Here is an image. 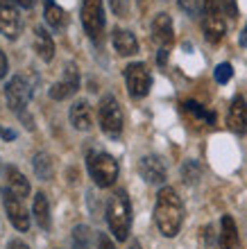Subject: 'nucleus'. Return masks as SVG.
I'll return each instance as SVG.
<instances>
[{
    "label": "nucleus",
    "mask_w": 247,
    "mask_h": 249,
    "mask_svg": "<svg viewBox=\"0 0 247 249\" xmlns=\"http://www.w3.org/2000/svg\"><path fill=\"white\" fill-rule=\"evenodd\" d=\"M184 109H186L189 113H193L195 118L207 120L209 124H215V113L207 111V109H204V107H202L200 102H195V100H186V102H184Z\"/></svg>",
    "instance_id": "nucleus-23"
},
{
    "label": "nucleus",
    "mask_w": 247,
    "mask_h": 249,
    "mask_svg": "<svg viewBox=\"0 0 247 249\" xmlns=\"http://www.w3.org/2000/svg\"><path fill=\"white\" fill-rule=\"evenodd\" d=\"M156 61H159V66H163L166 61H168V53H166V48H161V50H159V57H156Z\"/></svg>",
    "instance_id": "nucleus-32"
},
{
    "label": "nucleus",
    "mask_w": 247,
    "mask_h": 249,
    "mask_svg": "<svg viewBox=\"0 0 247 249\" xmlns=\"http://www.w3.org/2000/svg\"><path fill=\"white\" fill-rule=\"evenodd\" d=\"M241 46L247 48V25H245V30H243V34H241Z\"/></svg>",
    "instance_id": "nucleus-35"
},
{
    "label": "nucleus",
    "mask_w": 247,
    "mask_h": 249,
    "mask_svg": "<svg viewBox=\"0 0 247 249\" xmlns=\"http://www.w3.org/2000/svg\"><path fill=\"white\" fill-rule=\"evenodd\" d=\"M202 7H204V20H202L204 36H207L209 43H218L225 36V30H227L225 18H222L220 0H202Z\"/></svg>",
    "instance_id": "nucleus-5"
},
{
    "label": "nucleus",
    "mask_w": 247,
    "mask_h": 249,
    "mask_svg": "<svg viewBox=\"0 0 247 249\" xmlns=\"http://www.w3.org/2000/svg\"><path fill=\"white\" fill-rule=\"evenodd\" d=\"M98 249H116V245L111 243V238L107 233H100L98 236Z\"/></svg>",
    "instance_id": "nucleus-29"
},
{
    "label": "nucleus",
    "mask_w": 247,
    "mask_h": 249,
    "mask_svg": "<svg viewBox=\"0 0 247 249\" xmlns=\"http://www.w3.org/2000/svg\"><path fill=\"white\" fill-rule=\"evenodd\" d=\"M114 48H116L118 54L123 57H130V54L138 53V41L136 36L127 30H114Z\"/></svg>",
    "instance_id": "nucleus-17"
},
{
    "label": "nucleus",
    "mask_w": 247,
    "mask_h": 249,
    "mask_svg": "<svg viewBox=\"0 0 247 249\" xmlns=\"http://www.w3.org/2000/svg\"><path fill=\"white\" fill-rule=\"evenodd\" d=\"M77 89H79V72H77V68H75L73 64H66L61 79H59L57 84H52L50 98L52 100H66V98H71Z\"/></svg>",
    "instance_id": "nucleus-11"
},
{
    "label": "nucleus",
    "mask_w": 247,
    "mask_h": 249,
    "mask_svg": "<svg viewBox=\"0 0 247 249\" xmlns=\"http://www.w3.org/2000/svg\"><path fill=\"white\" fill-rule=\"evenodd\" d=\"M0 136L5 138V141H14V138H16V131L7 129V127H0Z\"/></svg>",
    "instance_id": "nucleus-30"
},
{
    "label": "nucleus",
    "mask_w": 247,
    "mask_h": 249,
    "mask_svg": "<svg viewBox=\"0 0 247 249\" xmlns=\"http://www.w3.org/2000/svg\"><path fill=\"white\" fill-rule=\"evenodd\" d=\"M34 34H37V53H39V57L43 61H52V57H55V41L48 34V30L46 27H37Z\"/></svg>",
    "instance_id": "nucleus-20"
},
{
    "label": "nucleus",
    "mask_w": 247,
    "mask_h": 249,
    "mask_svg": "<svg viewBox=\"0 0 247 249\" xmlns=\"http://www.w3.org/2000/svg\"><path fill=\"white\" fill-rule=\"evenodd\" d=\"M138 172H141V177L152 186H159L166 181V161L161 157H156V154H148L138 161Z\"/></svg>",
    "instance_id": "nucleus-10"
},
{
    "label": "nucleus",
    "mask_w": 247,
    "mask_h": 249,
    "mask_svg": "<svg viewBox=\"0 0 247 249\" xmlns=\"http://www.w3.org/2000/svg\"><path fill=\"white\" fill-rule=\"evenodd\" d=\"M89 175L100 188H109L118 179V161L107 152H93L89 154Z\"/></svg>",
    "instance_id": "nucleus-3"
},
{
    "label": "nucleus",
    "mask_w": 247,
    "mask_h": 249,
    "mask_svg": "<svg viewBox=\"0 0 247 249\" xmlns=\"http://www.w3.org/2000/svg\"><path fill=\"white\" fill-rule=\"evenodd\" d=\"M125 82L132 98H145L152 86V77L145 64H130L125 68Z\"/></svg>",
    "instance_id": "nucleus-8"
},
{
    "label": "nucleus",
    "mask_w": 247,
    "mask_h": 249,
    "mask_svg": "<svg viewBox=\"0 0 247 249\" xmlns=\"http://www.w3.org/2000/svg\"><path fill=\"white\" fill-rule=\"evenodd\" d=\"M43 16H46L48 25L55 27V30H64L66 27V12L52 0H43Z\"/></svg>",
    "instance_id": "nucleus-19"
},
{
    "label": "nucleus",
    "mask_w": 247,
    "mask_h": 249,
    "mask_svg": "<svg viewBox=\"0 0 247 249\" xmlns=\"http://www.w3.org/2000/svg\"><path fill=\"white\" fill-rule=\"evenodd\" d=\"M7 249H30V247H27L25 243H20V240H12V243H9V247H7Z\"/></svg>",
    "instance_id": "nucleus-33"
},
{
    "label": "nucleus",
    "mask_w": 247,
    "mask_h": 249,
    "mask_svg": "<svg viewBox=\"0 0 247 249\" xmlns=\"http://www.w3.org/2000/svg\"><path fill=\"white\" fill-rule=\"evenodd\" d=\"M5 98H7V105L12 107L14 111L23 113L27 109V105H30V98H32V86H30V82L25 77L16 75V77H12L7 82Z\"/></svg>",
    "instance_id": "nucleus-7"
},
{
    "label": "nucleus",
    "mask_w": 247,
    "mask_h": 249,
    "mask_svg": "<svg viewBox=\"0 0 247 249\" xmlns=\"http://www.w3.org/2000/svg\"><path fill=\"white\" fill-rule=\"evenodd\" d=\"M152 39L156 46L168 48L175 41V30H172V18L168 14H156L152 20Z\"/></svg>",
    "instance_id": "nucleus-13"
},
{
    "label": "nucleus",
    "mask_w": 247,
    "mask_h": 249,
    "mask_svg": "<svg viewBox=\"0 0 247 249\" xmlns=\"http://www.w3.org/2000/svg\"><path fill=\"white\" fill-rule=\"evenodd\" d=\"M222 14L229 16V18H238V7H236V0H220Z\"/></svg>",
    "instance_id": "nucleus-28"
},
{
    "label": "nucleus",
    "mask_w": 247,
    "mask_h": 249,
    "mask_svg": "<svg viewBox=\"0 0 247 249\" xmlns=\"http://www.w3.org/2000/svg\"><path fill=\"white\" fill-rule=\"evenodd\" d=\"M2 202H5V211H7V215H9V222L19 231L30 229V215H27L25 206H23V199L16 197L12 190L7 188L5 193H2Z\"/></svg>",
    "instance_id": "nucleus-9"
},
{
    "label": "nucleus",
    "mask_w": 247,
    "mask_h": 249,
    "mask_svg": "<svg viewBox=\"0 0 247 249\" xmlns=\"http://www.w3.org/2000/svg\"><path fill=\"white\" fill-rule=\"evenodd\" d=\"M182 177H184V181L186 184H197V179L202 177V168H200V163L197 161H186V163L182 165Z\"/></svg>",
    "instance_id": "nucleus-25"
},
{
    "label": "nucleus",
    "mask_w": 247,
    "mask_h": 249,
    "mask_svg": "<svg viewBox=\"0 0 247 249\" xmlns=\"http://www.w3.org/2000/svg\"><path fill=\"white\" fill-rule=\"evenodd\" d=\"M71 123L75 129L79 131H89L93 124V113H91V107L86 100H77L75 105L71 107Z\"/></svg>",
    "instance_id": "nucleus-15"
},
{
    "label": "nucleus",
    "mask_w": 247,
    "mask_h": 249,
    "mask_svg": "<svg viewBox=\"0 0 247 249\" xmlns=\"http://www.w3.org/2000/svg\"><path fill=\"white\" fill-rule=\"evenodd\" d=\"M7 75V57L2 54V50H0V79Z\"/></svg>",
    "instance_id": "nucleus-31"
},
{
    "label": "nucleus",
    "mask_w": 247,
    "mask_h": 249,
    "mask_svg": "<svg viewBox=\"0 0 247 249\" xmlns=\"http://www.w3.org/2000/svg\"><path fill=\"white\" fill-rule=\"evenodd\" d=\"M130 249H141V245H138V243H132V245H130Z\"/></svg>",
    "instance_id": "nucleus-37"
},
{
    "label": "nucleus",
    "mask_w": 247,
    "mask_h": 249,
    "mask_svg": "<svg viewBox=\"0 0 247 249\" xmlns=\"http://www.w3.org/2000/svg\"><path fill=\"white\" fill-rule=\"evenodd\" d=\"M34 172L39 175V179H43V181H48V179H52V161L48 154H43V152H39L37 157H34Z\"/></svg>",
    "instance_id": "nucleus-22"
},
{
    "label": "nucleus",
    "mask_w": 247,
    "mask_h": 249,
    "mask_svg": "<svg viewBox=\"0 0 247 249\" xmlns=\"http://www.w3.org/2000/svg\"><path fill=\"white\" fill-rule=\"evenodd\" d=\"M154 222L166 238H175L184 224V204L175 188L163 186L156 195L154 204Z\"/></svg>",
    "instance_id": "nucleus-1"
},
{
    "label": "nucleus",
    "mask_w": 247,
    "mask_h": 249,
    "mask_svg": "<svg viewBox=\"0 0 247 249\" xmlns=\"http://www.w3.org/2000/svg\"><path fill=\"white\" fill-rule=\"evenodd\" d=\"M179 2H182L184 9H189V12H195V7H193V2H195V0H179Z\"/></svg>",
    "instance_id": "nucleus-34"
},
{
    "label": "nucleus",
    "mask_w": 247,
    "mask_h": 249,
    "mask_svg": "<svg viewBox=\"0 0 247 249\" xmlns=\"http://www.w3.org/2000/svg\"><path fill=\"white\" fill-rule=\"evenodd\" d=\"M5 175H7V188L12 190L14 195L20 197V199L30 195V181L25 179V175H23V172L9 165V168L5 170Z\"/></svg>",
    "instance_id": "nucleus-18"
},
{
    "label": "nucleus",
    "mask_w": 247,
    "mask_h": 249,
    "mask_svg": "<svg viewBox=\"0 0 247 249\" xmlns=\"http://www.w3.org/2000/svg\"><path fill=\"white\" fill-rule=\"evenodd\" d=\"M220 247L222 249H238L241 247V238H238V229L231 215H222L220 222Z\"/></svg>",
    "instance_id": "nucleus-16"
},
{
    "label": "nucleus",
    "mask_w": 247,
    "mask_h": 249,
    "mask_svg": "<svg viewBox=\"0 0 247 249\" xmlns=\"http://www.w3.org/2000/svg\"><path fill=\"white\" fill-rule=\"evenodd\" d=\"M34 220L43 231L50 229V206H48V197L43 193L34 195Z\"/></svg>",
    "instance_id": "nucleus-21"
},
{
    "label": "nucleus",
    "mask_w": 247,
    "mask_h": 249,
    "mask_svg": "<svg viewBox=\"0 0 247 249\" xmlns=\"http://www.w3.org/2000/svg\"><path fill=\"white\" fill-rule=\"evenodd\" d=\"M73 245H75V249H91V231H89V227L79 224V227L73 229Z\"/></svg>",
    "instance_id": "nucleus-24"
},
{
    "label": "nucleus",
    "mask_w": 247,
    "mask_h": 249,
    "mask_svg": "<svg viewBox=\"0 0 247 249\" xmlns=\"http://www.w3.org/2000/svg\"><path fill=\"white\" fill-rule=\"evenodd\" d=\"M231 75H234V68H231V64H218V68H215V82L218 84H227L229 79H231Z\"/></svg>",
    "instance_id": "nucleus-26"
},
{
    "label": "nucleus",
    "mask_w": 247,
    "mask_h": 249,
    "mask_svg": "<svg viewBox=\"0 0 247 249\" xmlns=\"http://www.w3.org/2000/svg\"><path fill=\"white\" fill-rule=\"evenodd\" d=\"M20 7H32L34 5V0H16Z\"/></svg>",
    "instance_id": "nucleus-36"
},
{
    "label": "nucleus",
    "mask_w": 247,
    "mask_h": 249,
    "mask_svg": "<svg viewBox=\"0 0 247 249\" xmlns=\"http://www.w3.org/2000/svg\"><path fill=\"white\" fill-rule=\"evenodd\" d=\"M0 32L7 39H16L20 34V16L12 0H0Z\"/></svg>",
    "instance_id": "nucleus-12"
},
{
    "label": "nucleus",
    "mask_w": 247,
    "mask_h": 249,
    "mask_svg": "<svg viewBox=\"0 0 247 249\" xmlns=\"http://www.w3.org/2000/svg\"><path fill=\"white\" fill-rule=\"evenodd\" d=\"M109 5L116 16H127L130 12V0H109Z\"/></svg>",
    "instance_id": "nucleus-27"
},
{
    "label": "nucleus",
    "mask_w": 247,
    "mask_h": 249,
    "mask_svg": "<svg viewBox=\"0 0 247 249\" xmlns=\"http://www.w3.org/2000/svg\"><path fill=\"white\" fill-rule=\"evenodd\" d=\"M227 124L229 129L236 131V134H247V102L243 95H236L231 100V107H229L227 113Z\"/></svg>",
    "instance_id": "nucleus-14"
},
{
    "label": "nucleus",
    "mask_w": 247,
    "mask_h": 249,
    "mask_svg": "<svg viewBox=\"0 0 247 249\" xmlns=\"http://www.w3.org/2000/svg\"><path fill=\"white\" fill-rule=\"evenodd\" d=\"M82 25L93 41L102 39L104 32V9L102 0H82Z\"/></svg>",
    "instance_id": "nucleus-6"
},
{
    "label": "nucleus",
    "mask_w": 247,
    "mask_h": 249,
    "mask_svg": "<svg viewBox=\"0 0 247 249\" xmlns=\"http://www.w3.org/2000/svg\"><path fill=\"white\" fill-rule=\"evenodd\" d=\"M98 120L107 136H120V131H123V109H120V105H118V100L114 95L102 98V102L98 107Z\"/></svg>",
    "instance_id": "nucleus-4"
},
{
    "label": "nucleus",
    "mask_w": 247,
    "mask_h": 249,
    "mask_svg": "<svg viewBox=\"0 0 247 249\" xmlns=\"http://www.w3.org/2000/svg\"><path fill=\"white\" fill-rule=\"evenodd\" d=\"M107 224H109L111 233L116 236V240H127L132 227V204L125 190H116L111 193L107 199Z\"/></svg>",
    "instance_id": "nucleus-2"
}]
</instances>
